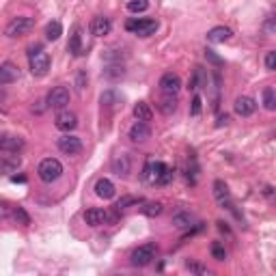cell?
I'll use <instances>...</instances> for the list:
<instances>
[{
  "instance_id": "obj_4",
  "label": "cell",
  "mask_w": 276,
  "mask_h": 276,
  "mask_svg": "<svg viewBox=\"0 0 276 276\" xmlns=\"http://www.w3.org/2000/svg\"><path fill=\"white\" fill-rule=\"evenodd\" d=\"M35 28V20L32 18H26V15H22V18H15L11 20L9 24H7V28H5V35L7 37H22V35H28V32Z\"/></svg>"
},
{
  "instance_id": "obj_7",
  "label": "cell",
  "mask_w": 276,
  "mask_h": 276,
  "mask_svg": "<svg viewBox=\"0 0 276 276\" xmlns=\"http://www.w3.org/2000/svg\"><path fill=\"white\" fill-rule=\"evenodd\" d=\"M69 88L67 86H54L50 95H48V106L54 108V110H63V108H67V104H69Z\"/></svg>"
},
{
  "instance_id": "obj_1",
  "label": "cell",
  "mask_w": 276,
  "mask_h": 276,
  "mask_svg": "<svg viewBox=\"0 0 276 276\" xmlns=\"http://www.w3.org/2000/svg\"><path fill=\"white\" fill-rule=\"evenodd\" d=\"M28 63H30L32 76H37V78H41L50 71V56H48V52H43L41 45L28 48Z\"/></svg>"
},
{
  "instance_id": "obj_15",
  "label": "cell",
  "mask_w": 276,
  "mask_h": 276,
  "mask_svg": "<svg viewBox=\"0 0 276 276\" xmlns=\"http://www.w3.org/2000/svg\"><path fill=\"white\" fill-rule=\"evenodd\" d=\"M108 220H110V216H108L106 209L93 207V209H86V212H84V222L88 226H100V224H106Z\"/></svg>"
},
{
  "instance_id": "obj_32",
  "label": "cell",
  "mask_w": 276,
  "mask_h": 276,
  "mask_svg": "<svg viewBox=\"0 0 276 276\" xmlns=\"http://www.w3.org/2000/svg\"><path fill=\"white\" fill-rule=\"evenodd\" d=\"M102 104H104V106H108V108L117 106V104H119V93L115 91V88H110V91H106L102 95Z\"/></svg>"
},
{
  "instance_id": "obj_31",
  "label": "cell",
  "mask_w": 276,
  "mask_h": 276,
  "mask_svg": "<svg viewBox=\"0 0 276 276\" xmlns=\"http://www.w3.org/2000/svg\"><path fill=\"white\" fill-rule=\"evenodd\" d=\"M13 220L22 224V226H28L30 224V216L26 214V209L24 207H13Z\"/></svg>"
},
{
  "instance_id": "obj_12",
  "label": "cell",
  "mask_w": 276,
  "mask_h": 276,
  "mask_svg": "<svg viewBox=\"0 0 276 276\" xmlns=\"http://www.w3.org/2000/svg\"><path fill=\"white\" fill-rule=\"evenodd\" d=\"M112 173H117L119 177H127L132 173V158L127 153H119L112 158Z\"/></svg>"
},
{
  "instance_id": "obj_22",
  "label": "cell",
  "mask_w": 276,
  "mask_h": 276,
  "mask_svg": "<svg viewBox=\"0 0 276 276\" xmlns=\"http://www.w3.org/2000/svg\"><path fill=\"white\" fill-rule=\"evenodd\" d=\"M134 117H136L138 121H151V117H153V110L149 108V104L138 102L136 106H134Z\"/></svg>"
},
{
  "instance_id": "obj_27",
  "label": "cell",
  "mask_w": 276,
  "mask_h": 276,
  "mask_svg": "<svg viewBox=\"0 0 276 276\" xmlns=\"http://www.w3.org/2000/svg\"><path fill=\"white\" fill-rule=\"evenodd\" d=\"M123 74H125V69H123V65H121V63L108 65V67L104 69V76H106L108 80H117V78H123Z\"/></svg>"
},
{
  "instance_id": "obj_21",
  "label": "cell",
  "mask_w": 276,
  "mask_h": 276,
  "mask_svg": "<svg viewBox=\"0 0 276 276\" xmlns=\"http://www.w3.org/2000/svg\"><path fill=\"white\" fill-rule=\"evenodd\" d=\"M110 28H112V24H110V20L108 18H93V22H91V32L95 37H104V35H108L110 32Z\"/></svg>"
},
{
  "instance_id": "obj_29",
  "label": "cell",
  "mask_w": 276,
  "mask_h": 276,
  "mask_svg": "<svg viewBox=\"0 0 276 276\" xmlns=\"http://www.w3.org/2000/svg\"><path fill=\"white\" fill-rule=\"evenodd\" d=\"M147 9H149V0H129L127 3L129 13H145Z\"/></svg>"
},
{
  "instance_id": "obj_13",
  "label": "cell",
  "mask_w": 276,
  "mask_h": 276,
  "mask_svg": "<svg viewBox=\"0 0 276 276\" xmlns=\"http://www.w3.org/2000/svg\"><path fill=\"white\" fill-rule=\"evenodd\" d=\"M233 108H235V115H240V117H250L253 112L257 110V104L253 97H248V95H242L235 100L233 104Z\"/></svg>"
},
{
  "instance_id": "obj_10",
  "label": "cell",
  "mask_w": 276,
  "mask_h": 276,
  "mask_svg": "<svg viewBox=\"0 0 276 276\" xmlns=\"http://www.w3.org/2000/svg\"><path fill=\"white\" fill-rule=\"evenodd\" d=\"M214 197H216V201L220 203L222 207H226V209H233L231 190H229V186H226L222 179H216V181H214Z\"/></svg>"
},
{
  "instance_id": "obj_20",
  "label": "cell",
  "mask_w": 276,
  "mask_h": 276,
  "mask_svg": "<svg viewBox=\"0 0 276 276\" xmlns=\"http://www.w3.org/2000/svg\"><path fill=\"white\" fill-rule=\"evenodd\" d=\"M67 50L74 54V56H80V54H82V30H80V26H76L74 30H71Z\"/></svg>"
},
{
  "instance_id": "obj_16",
  "label": "cell",
  "mask_w": 276,
  "mask_h": 276,
  "mask_svg": "<svg viewBox=\"0 0 276 276\" xmlns=\"http://www.w3.org/2000/svg\"><path fill=\"white\" fill-rule=\"evenodd\" d=\"M18 78H20V69L15 67L13 63L5 61L3 65H0V84H3V86H7V84L15 82V80H18Z\"/></svg>"
},
{
  "instance_id": "obj_24",
  "label": "cell",
  "mask_w": 276,
  "mask_h": 276,
  "mask_svg": "<svg viewBox=\"0 0 276 276\" xmlns=\"http://www.w3.org/2000/svg\"><path fill=\"white\" fill-rule=\"evenodd\" d=\"M263 108L265 110H276V88L265 86L263 88Z\"/></svg>"
},
{
  "instance_id": "obj_28",
  "label": "cell",
  "mask_w": 276,
  "mask_h": 276,
  "mask_svg": "<svg viewBox=\"0 0 276 276\" xmlns=\"http://www.w3.org/2000/svg\"><path fill=\"white\" fill-rule=\"evenodd\" d=\"M20 162H22V160H20L18 156H13V158L5 156V158H3V162H0V168H3V173H13V170H18Z\"/></svg>"
},
{
  "instance_id": "obj_18",
  "label": "cell",
  "mask_w": 276,
  "mask_h": 276,
  "mask_svg": "<svg viewBox=\"0 0 276 276\" xmlns=\"http://www.w3.org/2000/svg\"><path fill=\"white\" fill-rule=\"evenodd\" d=\"M24 147V141L20 136H11V134H5L0 138V149L5 153H18Z\"/></svg>"
},
{
  "instance_id": "obj_41",
  "label": "cell",
  "mask_w": 276,
  "mask_h": 276,
  "mask_svg": "<svg viewBox=\"0 0 276 276\" xmlns=\"http://www.w3.org/2000/svg\"><path fill=\"white\" fill-rule=\"evenodd\" d=\"M226 123H229V115H220V117H218V121H216V127H222Z\"/></svg>"
},
{
  "instance_id": "obj_23",
  "label": "cell",
  "mask_w": 276,
  "mask_h": 276,
  "mask_svg": "<svg viewBox=\"0 0 276 276\" xmlns=\"http://www.w3.org/2000/svg\"><path fill=\"white\" fill-rule=\"evenodd\" d=\"M173 224L177 229H190L192 226V214L190 212H177L173 216Z\"/></svg>"
},
{
  "instance_id": "obj_2",
  "label": "cell",
  "mask_w": 276,
  "mask_h": 276,
  "mask_svg": "<svg viewBox=\"0 0 276 276\" xmlns=\"http://www.w3.org/2000/svg\"><path fill=\"white\" fill-rule=\"evenodd\" d=\"M145 181L149 183H168L173 173H170V168L164 164V162H156V160H149L147 166H145Z\"/></svg>"
},
{
  "instance_id": "obj_39",
  "label": "cell",
  "mask_w": 276,
  "mask_h": 276,
  "mask_svg": "<svg viewBox=\"0 0 276 276\" xmlns=\"http://www.w3.org/2000/svg\"><path fill=\"white\" fill-rule=\"evenodd\" d=\"M76 86H78L80 93L84 91V86H86V71H78V76H76Z\"/></svg>"
},
{
  "instance_id": "obj_30",
  "label": "cell",
  "mask_w": 276,
  "mask_h": 276,
  "mask_svg": "<svg viewBox=\"0 0 276 276\" xmlns=\"http://www.w3.org/2000/svg\"><path fill=\"white\" fill-rule=\"evenodd\" d=\"M162 203L160 201H153V203H147V205L143 207V214L145 216H149V218H156V216H160L162 214Z\"/></svg>"
},
{
  "instance_id": "obj_19",
  "label": "cell",
  "mask_w": 276,
  "mask_h": 276,
  "mask_svg": "<svg viewBox=\"0 0 276 276\" xmlns=\"http://www.w3.org/2000/svg\"><path fill=\"white\" fill-rule=\"evenodd\" d=\"M229 39H231V28H226V26H216L207 32L209 43H224V41H229Z\"/></svg>"
},
{
  "instance_id": "obj_36",
  "label": "cell",
  "mask_w": 276,
  "mask_h": 276,
  "mask_svg": "<svg viewBox=\"0 0 276 276\" xmlns=\"http://www.w3.org/2000/svg\"><path fill=\"white\" fill-rule=\"evenodd\" d=\"M205 59L209 61V63H214L216 65V67H220V65H224V61L220 59V56H218L214 50H209V48H207V50H205Z\"/></svg>"
},
{
  "instance_id": "obj_25",
  "label": "cell",
  "mask_w": 276,
  "mask_h": 276,
  "mask_svg": "<svg viewBox=\"0 0 276 276\" xmlns=\"http://www.w3.org/2000/svg\"><path fill=\"white\" fill-rule=\"evenodd\" d=\"M63 35V26H61V22L59 20H52L50 24L45 26V37L50 39V41H56Z\"/></svg>"
},
{
  "instance_id": "obj_40",
  "label": "cell",
  "mask_w": 276,
  "mask_h": 276,
  "mask_svg": "<svg viewBox=\"0 0 276 276\" xmlns=\"http://www.w3.org/2000/svg\"><path fill=\"white\" fill-rule=\"evenodd\" d=\"M263 28L267 30V32H274L276 30V13H272L270 18L265 20V24H263Z\"/></svg>"
},
{
  "instance_id": "obj_5",
  "label": "cell",
  "mask_w": 276,
  "mask_h": 276,
  "mask_svg": "<svg viewBox=\"0 0 276 276\" xmlns=\"http://www.w3.org/2000/svg\"><path fill=\"white\" fill-rule=\"evenodd\" d=\"M125 28L129 32H134V35H138V37H149L158 30V22L156 20H145V18H141V20L134 18V20L125 22Z\"/></svg>"
},
{
  "instance_id": "obj_9",
  "label": "cell",
  "mask_w": 276,
  "mask_h": 276,
  "mask_svg": "<svg viewBox=\"0 0 276 276\" xmlns=\"http://www.w3.org/2000/svg\"><path fill=\"white\" fill-rule=\"evenodd\" d=\"M59 149H61L63 153H67V156H76V153L82 151V143H80L78 136H71V134L67 132L63 138H59Z\"/></svg>"
},
{
  "instance_id": "obj_42",
  "label": "cell",
  "mask_w": 276,
  "mask_h": 276,
  "mask_svg": "<svg viewBox=\"0 0 276 276\" xmlns=\"http://www.w3.org/2000/svg\"><path fill=\"white\" fill-rule=\"evenodd\" d=\"M11 181H13V183H24V181H26V177H24V175H13Z\"/></svg>"
},
{
  "instance_id": "obj_38",
  "label": "cell",
  "mask_w": 276,
  "mask_h": 276,
  "mask_svg": "<svg viewBox=\"0 0 276 276\" xmlns=\"http://www.w3.org/2000/svg\"><path fill=\"white\" fill-rule=\"evenodd\" d=\"M186 267H188L190 272H197V274H207V267H205V265L194 263V261H188V263H186Z\"/></svg>"
},
{
  "instance_id": "obj_11",
  "label": "cell",
  "mask_w": 276,
  "mask_h": 276,
  "mask_svg": "<svg viewBox=\"0 0 276 276\" xmlns=\"http://www.w3.org/2000/svg\"><path fill=\"white\" fill-rule=\"evenodd\" d=\"M54 125H56V129H61V132H71V129H76V125H78V117L69 110H63L56 115Z\"/></svg>"
},
{
  "instance_id": "obj_35",
  "label": "cell",
  "mask_w": 276,
  "mask_h": 276,
  "mask_svg": "<svg viewBox=\"0 0 276 276\" xmlns=\"http://www.w3.org/2000/svg\"><path fill=\"white\" fill-rule=\"evenodd\" d=\"M212 255H214L216 261H224L226 253H224V246L220 244V242H214V244H212Z\"/></svg>"
},
{
  "instance_id": "obj_34",
  "label": "cell",
  "mask_w": 276,
  "mask_h": 276,
  "mask_svg": "<svg viewBox=\"0 0 276 276\" xmlns=\"http://www.w3.org/2000/svg\"><path fill=\"white\" fill-rule=\"evenodd\" d=\"M201 110H203V100H201V95H194L192 97V104H190V115L192 117H199Z\"/></svg>"
},
{
  "instance_id": "obj_8",
  "label": "cell",
  "mask_w": 276,
  "mask_h": 276,
  "mask_svg": "<svg viewBox=\"0 0 276 276\" xmlns=\"http://www.w3.org/2000/svg\"><path fill=\"white\" fill-rule=\"evenodd\" d=\"M160 88L164 95H177L181 88V78L173 74V71H168V74H164L160 78Z\"/></svg>"
},
{
  "instance_id": "obj_26",
  "label": "cell",
  "mask_w": 276,
  "mask_h": 276,
  "mask_svg": "<svg viewBox=\"0 0 276 276\" xmlns=\"http://www.w3.org/2000/svg\"><path fill=\"white\" fill-rule=\"evenodd\" d=\"M160 110L164 112V115H173L177 110V97L175 95H164V100L160 102Z\"/></svg>"
},
{
  "instance_id": "obj_14",
  "label": "cell",
  "mask_w": 276,
  "mask_h": 276,
  "mask_svg": "<svg viewBox=\"0 0 276 276\" xmlns=\"http://www.w3.org/2000/svg\"><path fill=\"white\" fill-rule=\"evenodd\" d=\"M129 138H132L134 143H145L151 138V127L147 121H136V123L129 127Z\"/></svg>"
},
{
  "instance_id": "obj_6",
  "label": "cell",
  "mask_w": 276,
  "mask_h": 276,
  "mask_svg": "<svg viewBox=\"0 0 276 276\" xmlns=\"http://www.w3.org/2000/svg\"><path fill=\"white\" fill-rule=\"evenodd\" d=\"M153 259H156V244H143L132 253L129 263L134 267H145V265H149Z\"/></svg>"
},
{
  "instance_id": "obj_3",
  "label": "cell",
  "mask_w": 276,
  "mask_h": 276,
  "mask_svg": "<svg viewBox=\"0 0 276 276\" xmlns=\"http://www.w3.org/2000/svg\"><path fill=\"white\" fill-rule=\"evenodd\" d=\"M37 173H39V179H41V181L52 183V181H56L63 175V164L56 158H45V160H41Z\"/></svg>"
},
{
  "instance_id": "obj_37",
  "label": "cell",
  "mask_w": 276,
  "mask_h": 276,
  "mask_svg": "<svg viewBox=\"0 0 276 276\" xmlns=\"http://www.w3.org/2000/svg\"><path fill=\"white\" fill-rule=\"evenodd\" d=\"M265 69L276 71V50H272V52L265 54Z\"/></svg>"
},
{
  "instance_id": "obj_17",
  "label": "cell",
  "mask_w": 276,
  "mask_h": 276,
  "mask_svg": "<svg viewBox=\"0 0 276 276\" xmlns=\"http://www.w3.org/2000/svg\"><path fill=\"white\" fill-rule=\"evenodd\" d=\"M115 192H117L115 183H112L110 179H106V177H102V179H97V181H95V194H97L100 199L108 201V199L115 197Z\"/></svg>"
},
{
  "instance_id": "obj_33",
  "label": "cell",
  "mask_w": 276,
  "mask_h": 276,
  "mask_svg": "<svg viewBox=\"0 0 276 276\" xmlns=\"http://www.w3.org/2000/svg\"><path fill=\"white\" fill-rule=\"evenodd\" d=\"M138 203H141V199H138V197H123V199H119L117 209L121 212V209H127V207H132V205H138Z\"/></svg>"
}]
</instances>
